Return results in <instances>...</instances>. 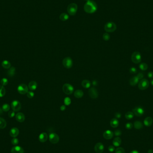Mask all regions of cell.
Returning a JSON list of instances; mask_svg holds the SVG:
<instances>
[{"instance_id":"cell-37","label":"cell","mask_w":153,"mask_h":153,"mask_svg":"<svg viewBox=\"0 0 153 153\" xmlns=\"http://www.w3.org/2000/svg\"><path fill=\"white\" fill-rule=\"evenodd\" d=\"M102 37H103V39L105 41H108L110 39V36L108 33H105L103 34Z\"/></svg>"},{"instance_id":"cell-39","label":"cell","mask_w":153,"mask_h":153,"mask_svg":"<svg viewBox=\"0 0 153 153\" xmlns=\"http://www.w3.org/2000/svg\"><path fill=\"white\" fill-rule=\"evenodd\" d=\"M34 93L32 91H28L27 93V96L28 98H33L34 96Z\"/></svg>"},{"instance_id":"cell-7","label":"cell","mask_w":153,"mask_h":153,"mask_svg":"<svg viewBox=\"0 0 153 153\" xmlns=\"http://www.w3.org/2000/svg\"><path fill=\"white\" fill-rule=\"evenodd\" d=\"M62 64L65 68L67 69H70L73 66V62L70 57H67L63 59Z\"/></svg>"},{"instance_id":"cell-19","label":"cell","mask_w":153,"mask_h":153,"mask_svg":"<svg viewBox=\"0 0 153 153\" xmlns=\"http://www.w3.org/2000/svg\"><path fill=\"white\" fill-rule=\"evenodd\" d=\"M153 119L151 117H147L144 121V124L147 127L150 126L153 124Z\"/></svg>"},{"instance_id":"cell-35","label":"cell","mask_w":153,"mask_h":153,"mask_svg":"<svg viewBox=\"0 0 153 153\" xmlns=\"http://www.w3.org/2000/svg\"><path fill=\"white\" fill-rule=\"evenodd\" d=\"M0 83L1 85L3 86H6L8 83V79L6 78H3L0 81Z\"/></svg>"},{"instance_id":"cell-13","label":"cell","mask_w":153,"mask_h":153,"mask_svg":"<svg viewBox=\"0 0 153 153\" xmlns=\"http://www.w3.org/2000/svg\"><path fill=\"white\" fill-rule=\"evenodd\" d=\"M89 94L92 98H96L98 97V92L97 90L94 88L92 87L89 90Z\"/></svg>"},{"instance_id":"cell-53","label":"cell","mask_w":153,"mask_h":153,"mask_svg":"<svg viewBox=\"0 0 153 153\" xmlns=\"http://www.w3.org/2000/svg\"><path fill=\"white\" fill-rule=\"evenodd\" d=\"M2 109H1V108H0V115H1V114H2Z\"/></svg>"},{"instance_id":"cell-23","label":"cell","mask_w":153,"mask_h":153,"mask_svg":"<svg viewBox=\"0 0 153 153\" xmlns=\"http://www.w3.org/2000/svg\"><path fill=\"white\" fill-rule=\"evenodd\" d=\"M121 144V139L119 137H116L113 141V144L115 146L118 147Z\"/></svg>"},{"instance_id":"cell-20","label":"cell","mask_w":153,"mask_h":153,"mask_svg":"<svg viewBox=\"0 0 153 153\" xmlns=\"http://www.w3.org/2000/svg\"><path fill=\"white\" fill-rule=\"evenodd\" d=\"M139 82V79L137 76H134L131 78L130 80V83L131 86H135Z\"/></svg>"},{"instance_id":"cell-46","label":"cell","mask_w":153,"mask_h":153,"mask_svg":"<svg viewBox=\"0 0 153 153\" xmlns=\"http://www.w3.org/2000/svg\"><path fill=\"white\" fill-rule=\"evenodd\" d=\"M108 150L111 152H113L115 151V147L112 146V145H110L108 148Z\"/></svg>"},{"instance_id":"cell-18","label":"cell","mask_w":153,"mask_h":153,"mask_svg":"<svg viewBox=\"0 0 153 153\" xmlns=\"http://www.w3.org/2000/svg\"><path fill=\"white\" fill-rule=\"evenodd\" d=\"M16 119L18 121L23 122L25 120V115L23 113L19 112L16 115Z\"/></svg>"},{"instance_id":"cell-5","label":"cell","mask_w":153,"mask_h":153,"mask_svg":"<svg viewBox=\"0 0 153 153\" xmlns=\"http://www.w3.org/2000/svg\"><path fill=\"white\" fill-rule=\"evenodd\" d=\"M149 82L146 79H142L138 83V88L141 90H145L149 86Z\"/></svg>"},{"instance_id":"cell-16","label":"cell","mask_w":153,"mask_h":153,"mask_svg":"<svg viewBox=\"0 0 153 153\" xmlns=\"http://www.w3.org/2000/svg\"><path fill=\"white\" fill-rule=\"evenodd\" d=\"M11 153H24L23 148L20 146L13 147L11 149Z\"/></svg>"},{"instance_id":"cell-44","label":"cell","mask_w":153,"mask_h":153,"mask_svg":"<svg viewBox=\"0 0 153 153\" xmlns=\"http://www.w3.org/2000/svg\"><path fill=\"white\" fill-rule=\"evenodd\" d=\"M114 134L115 135V136H120L121 135V131L120 130H116L115 131V133H114Z\"/></svg>"},{"instance_id":"cell-45","label":"cell","mask_w":153,"mask_h":153,"mask_svg":"<svg viewBox=\"0 0 153 153\" xmlns=\"http://www.w3.org/2000/svg\"><path fill=\"white\" fill-rule=\"evenodd\" d=\"M137 78L138 79L141 80V79H142L144 77V74L141 73H140L138 74H137Z\"/></svg>"},{"instance_id":"cell-8","label":"cell","mask_w":153,"mask_h":153,"mask_svg":"<svg viewBox=\"0 0 153 153\" xmlns=\"http://www.w3.org/2000/svg\"><path fill=\"white\" fill-rule=\"evenodd\" d=\"M18 91L20 94H27L28 91V87L25 84H20L18 87Z\"/></svg>"},{"instance_id":"cell-15","label":"cell","mask_w":153,"mask_h":153,"mask_svg":"<svg viewBox=\"0 0 153 153\" xmlns=\"http://www.w3.org/2000/svg\"><path fill=\"white\" fill-rule=\"evenodd\" d=\"M19 131L17 128H13L10 130L9 134L11 137H16L19 135Z\"/></svg>"},{"instance_id":"cell-3","label":"cell","mask_w":153,"mask_h":153,"mask_svg":"<svg viewBox=\"0 0 153 153\" xmlns=\"http://www.w3.org/2000/svg\"><path fill=\"white\" fill-rule=\"evenodd\" d=\"M116 28L117 27L116 24L113 22H109L105 25L104 30L107 32H112L116 30Z\"/></svg>"},{"instance_id":"cell-52","label":"cell","mask_w":153,"mask_h":153,"mask_svg":"<svg viewBox=\"0 0 153 153\" xmlns=\"http://www.w3.org/2000/svg\"><path fill=\"white\" fill-rule=\"evenodd\" d=\"M150 84L153 86V79H151V80L150 81Z\"/></svg>"},{"instance_id":"cell-49","label":"cell","mask_w":153,"mask_h":153,"mask_svg":"<svg viewBox=\"0 0 153 153\" xmlns=\"http://www.w3.org/2000/svg\"><path fill=\"white\" fill-rule=\"evenodd\" d=\"M65 108H66V107L65 105H62L60 107V110L61 111H64L65 109Z\"/></svg>"},{"instance_id":"cell-25","label":"cell","mask_w":153,"mask_h":153,"mask_svg":"<svg viewBox=\"0 0 153 153\" xmlns=\"http://www.w3.org/2000/svg\"><path fill=\"white\" fill-rule=\"evenodd\" d=\"M11 63L7 60H5L2 63V66L5 69H9L11 67Z\"/></svg>"},{"instance_id":"cell-14","label":"cell","mask_w":153,"mask_h":153,"mask_svg":"<svg viewBox=\"0 0 153 153\" xmlns=\"http://www.w3.org/2000/svg\"><path fill=\"white\" fill-rule=\"evenodd\" d=\"M113 135H114V133H113L112 131H111L110 130H106L104 132L103 134V137L107 140H110L113 137Z\"/></svg>"},{"instance_id":"cell-54","label":"cell","mask_w":153,"mask_h":153,"mask_svg":"<svg viewBox=\"0 0 153 153\" xmlns=\"http://www.w3.org/2000/svg\"></svg>"},{"instance_id":"cell-40","label":"cell","mask_w":153,"mask_h":153,"mask_svg":"<svg viewBox=\"0 0 153 153\" xmlns=\"http://www.w3.org/2000/svg\"><path fill=\"white\" fill-rule=\"evenodd\" d=\"M133 127V125L131 123H127L125 125V128L127 130H131L132 129Z\"/></svg>"},{"instance_id":"cell-30","label":"cell","mask_w":153,"mask_h":153,"mask_svg":"<svg viewBox=\"0 0 153 153\" xmlns=\"http://www.w3.org/2000/svg\"><path fill=\"white\" fill-rule=\"evenodd\" d=\"M69 16L66 13H62L60 16V19L62 21H65L69 19Z\"/></svg>"},{"instance_id":"cell-10","label":"cell","mask_w":153,"mask_h":153,"mask_svg":"<svg viewBox=\"0 0 153 153\" xmlns=\"http://www.w3.org/2000/svg\"><path fill=\"white\" fill-rule=\"evenodd\" d=\"M11 107L12 110L14 111H18L21 108V103L19 101L14 100L12 102Z\"/></svg>"},{"instance_id":"cell-26","label":"cell","mask_w":153,"mask_h":153,"mask_svg":"<svg viewBox=\"0 0 153 153\" xmlns=\"http://www.w3.org/2000/svg\"><path fill=\"white\" fill-rule=\"evenodd\" d=\"M134 126L137 130H141L143 128V124L140 121H136L134 123Z\"/></svg>"},{"instance_id":"cell-2","label":"cell","mask_w":153,"mask_h":153,"mask_svg":"<svg viewBox=\"0 0 153 153\" xmlns=\"http://www.w3.org/2000/svg\"><path fill=\"white\" fill-rule=\"evenodd\" d=\"M78 10V5L75 3H71L67 7V12L71 16L76 14Z\"/></svg>"},{"instance_id":"cell-12","label":"cell","mask_w":153,"mask_h":153,"mask_svg":"<svg viewBox=\"0 0 153 153\" xmlns=\"http://www.w3.org/2000/svg\"><path fill=\"white\" fill-rule=\"evenodd\" d=\"M94 151L97 153H102L104 149V145L101 142L97 143L94 146Z\"/></svg>"},{"instance_id":"cell-22","label":"cell","mask_w":153,"mask_h":153,"mask_svg":"<svg viewBox=\"0 0 153 153\" xmlns=\"http://www.w3.org/2000/svg\"><path fill=\"white\" fill-rule=\"evenodd\" d=\"M37 87V83L35 81H32L29 83L28 88L31 90H35Z\"/></svg>"},{"instance_id":"cell-1","label":"cell","mask_w":153,"mask_h":153,"mask_svg":"<svg viewBox=\"0 0 153 153\" xmlns=\"http://www.w3.org/2000/svg\"><path fill=\"white\" fill-rule=\"evenodd\" d=\"M97 5L93 0H88L84 6V10L88 14H92L96 12L97 10Z\"/></svg>"},{"instance_id":"cell-9","label":"cell","mask_w":153,"mask_h":153,"mask_svg":"<svg viewBox=\"0 0 153 153\" xmlns=\"http://www.w3.org/2000/svg\"><path fill=\"white\" fill-rule=\"evenodd\" d=\"M49 140L52 144H57L60 140L59 136L56 133H51L49 136Z\"/></svg>"},{"instance_id":"cell-42","label":"cell","mask_w":153,"mask_h":153,"mask_svg":"<svg viewBox=\"0 0 153 153\" xmlns=\"http://www.w3.org/2000/svg\"><path fill=\"white\" fill-rule=\"evenodd\" d=\"M65 102V104L66 105H70L71 103V99L69 98H65L64 100Z\"/></svg>"},{"instance_id":"cell-4","label":"cell","mask_w":153,"mask_h":153,"mask_svg":"<svg viewBox=\"0 0 153 153\" xmlns=\"http://www.w3.org/2000/svg\"><path fill=\"white\" fill-rule=\"evenodd\" d=\"M132 61L135 64H139L141 62V56L138 51H135L132 54Z\"/></svg>"},{"instance_id":"cell-36","label":"cell","mask_w":153,"mask_h":153,"mask_svg":"<svg viewBox=\"0 0 153 153\" xmlns=\"http://www.w3.org/2000/svg\"><path fill=\"white\" fill-rule=\"evenodd\" d=\"M115 152L116 153H125V151L123 148L119 147L116 149Z\"/></svg>"},{"instance_id":"cell-48","label":"cell","mask_w":153,"mask_h":153,"mask_svg":"<svg viewBox=\"0 0 153 153\" xmlns=\"http://www.w3.org/2000/svg\"><path fill=\"white\" fill-rule=\"evenodd\" d=\"M121 113H119V112H117L115 114V116H116V118H120L121 117Z\"/></svg>"},{"instance_id":"cell-38","label":"cell","mask_w":153,"mask_h":153,"mask_svg":"<svg viewBox=\"0 0 153 153\" xmlns=\"http://www.w3.org/2000/svg\"><path fill=\"white\" fill-rule=\"evenodd\" d=\"M11 143L13 145H17L19 144V141L18 139L16 138L15 137H14V138L12 139L11 140Z\"/></svg>"},{"instance_id":"cell-11","label":"cell","mask_w":153,"mask_h":153,"mask_svg":"<svg viewBox=\"0 0 153 153\" xmlns=\"http://www.w3.org/2000/svg\"><path fill=\"white\" fill-rule=\"evenodd\" d=\"M134 115L137 116H141L144 113V110L141 107H137L133 109Z\"/></svg>"},{"instance_id":"cell-31","label":"cell","mask_w":153,"mask_h":153,"mask_svg":"<svg viewBox=\"0 0 153 153\" xmlns=\"http://www.w3.org/2000/svg\"><path fill=\"white\" fill-rule=\"evenodd\" d=\"M134 114L133 112L131 111H128L125 115V117L126 119L130 120L134 118Z\"/></svg>"},{"instance_id":"cell-43","label":"cell","mask_w":153,"mask_h":153,"mask_svg":"<svg viewBox=\"0 0 153 153\" xmlns=\"http://www.w3.org/2000/svg\"><path fill=\"white\" fill-rule=\"evenodd\" d=\"M15 112L14 111H10L8 113V116H9V117L10 118H13L15 116Z\"/></svg>"},{"instance_id":"cell-47","label":"cell","mask_w":153,"mask_h":153,"mask_svg":"<svg viewBox=\"0 0 153 153\" xmlns=\"http://www.w3.org/2000/svg\"><path fill=\"white\" fill-rule=\"evenodd\" d=\"M148 77L149 79H153V72H149L148 73Z\"/></svg>"},{"instance_id":"cell-41","label":"cell","mask_w":153,"mask_h":153,"mask_svg":"<svg viewBox=\"0 0 153 153\" xmlns=\"http://www.w3.org/2000/svg\"><path fill=\"white\" fill-rule=\"evenodd\" d=\"M130 73L132 74H135L137 73V70L135 67H131L130 70Z\"/></svg>"},{"instance_id":"cell-6","label":"cell","mask_w":153,"mask_h":153,"mask_svg":"<svg viewBox=\"0 0 153 153\" xmlns=\"http://www.w3.org/2000/svg\"><path fill=\"white\" fill-rule=\"evenodd\" d=\"M62 89L64 93L68 95L72 94L74 90V87L70 84L68 83L65 84L63 85Z\"/></svg>"},{"instance_id":"cell-29","label":"cell","mask_w":153,"mask_h":153,"mask_svg":"<svg viewBox=\"0 0 153 153\" xmlns=\"http://www.w3.org/2000/svg\"><path fill=\"white\" fill-rule=\"evenodd\" d=\"M15 68L14 67H10L8 71V74L10 77H13L15 74Z\"/></svg>"},{"instance_id":"cell-34","label":"cell","mask_w":153,"mask_h":153,"mask_svg":"<svg viewBox=\"0 0 153 153\" xmlns=\"http://www.w3.org/2000/svg\"><path fill=\"white\" fill-rule=\"evenodd\" d=\"M2 109L5 112H7L10 109V106L7 103H5L2 107Z\"/></svg>"},{"instance_id":"cell-24","label":"cell","mask_w":153,"mask_h":153,"mask_svg":"<svg viewBox=\"0 0 153 153\" xmlns=\"http://www.w3.org/2000/svg\"><path fill=\"white\" fill-rule=\"evenodd\" d=\"M83 92L82 90H76L74 93V95L75 97L77 98H81L83 96Z\"/></svg>"},{"instance_id":"cell-33","label":"cell","mask_w":153,"mask_h":153,"mask_svg":"<svg viewBox=\"0 0 153 153\" xmlns=\"http://www.w3.org/2000/svg\"><path fill=\"white\" fill-rule=\"evenodd\" d=\"M6 91L4 86L0 85V97H2L5 96Z\"/></svg>"},{"instance_id":"cell-21","label":"cell","mask_w":153,"mask_h":153,"mask_svg":"<svg viewBox=\"0 0 153 153\" xmlns=\"http://www.w3.org/2000/svg\"><path fill=\"white\" fill-rule=\"evenodd\" d=\"M119 122L118 120L116 118H113L111 119V120L110 121V125L111 127L113 128H117L119 125Z\"/></svg>"},{"instance_id":"cell-51","label":"cell","mask_w":153,"mask_h":153,"mask_svg":"<svg viewBox=\"0 0 153 153\" xmlns=\"http://www.w3.org/2000/svg\"><path fill=\"white\" fill-rule=\"evenodd\" d=\"M148 153H153V150H152V149H149L148 150Z\"/></svg>"},{"instance_id":"cell-27","label":"cell","mask_w":153,"mask_h":153,"mask_svg":"<svg viewBox=\"0 0 153 153\" xmlns=\"http://www.w3.org/2000/svg\"><path fill=\"white\" fill-rule=\"evenodd\" d=\"M6 125L7 123L5 120L3 118L0 117V129H4L6 127Z\"/></svg>"},{"instance_id":"cell-50","label":"cell","mask_w":153,"mask_h":153,"mask_svg":"<svg viewBox=\"0 0 153 153\" xmlns=\"http://www.w3.org/2000/svg\"><path fill=\"white\" fill-rule=\"evenodd\" d=\"M130 153H139V152L137 150H134L132 151Z\"/></svg>"},{"instance_id":"cell-28","label":"cell","mask_w":153,"mask_h":153,"mask_svg":"<svg viewBox=\"0 0 153 153\" xmlns=\"http://www.w3.org/2000/svg\"><path fill=\"white\" fill-rule=\"evenodd\" d=\"M82 85L83 87H84L85 88H89L90 87L91 83L89 81L87 80H84L82 82Z\"/></svg>"},{"instance_id":"cell-17","label":"cell","mask_w":153,"mask_h":153,"mask_svg":"<svg viewBox=\"0 0 153 153\" xmlns=\"http://www.w3.org/2000/svg\"><path fill=\"white\" fill-rule=\"evenodd\" d=\"M48 135L46 133H42L39 135V141L42 143L45 142L47 141L48 139Z\"/></svg>"},{"instance_id":"cell-32","label":"cell","mask_w":153,"mask_h":153,"mask_svg":"<svg viewBox=\"0 0 153 153\" xmlns=\"http://www.w3.org/2000/svg\"><path fill=\"white\" fill-rule=\"evenodd\" d=\"M139 68L141 70L145 71L146 70L148 69V66L147 64L145 63H141L139 65Z\"/></svg>"}]
</instances>
